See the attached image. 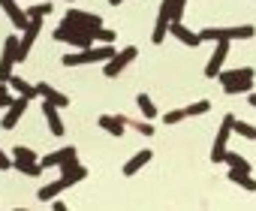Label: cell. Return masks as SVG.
I'll return each instance as SVG.
<instances>
[{
    "mask_svg": "<svg viewBox=\"0 0 256 211\" xmlns=\"http://www.w3.org/2000/svg\"><path fill=\"white\" fill-rule=\"evenodd\" d=\"M70 160H76V148H72V145H66V148H60V151L46 154L40 163H42V169H60V166H64V163H70Z\"/></svg>",
    "mask_w": 256,
    "mask_h": 211,
    "instance_id": "4fadbf2b",
    "label": "cell"
},
{
    "mask_svg": "<svg viewBox=\"0 0 256 211\" xmlns=\"http://www.w3.org/2000/svg\"><path fill=\"white\" fill-rule=\"evenodd\" d=\"M28 102H30V100L18 94V96L6 106V115H4V121H0V127H4V130H16V127H18V121H22V118H24V112H28Z\"/></svg>",
    "mask_w": 256,
    "mask_h": 211,
    "instance_id": "30bf717a",
    "label": "cell"
},
{
    "mask_svg": "<svg viewBox=\"0 0 256 211\" xmlns=\"http://www.w3.org/2000/svg\"><path fill=\"white\" fill-rule=\"evenodd\" d=\"M16 163H12V154H6L4 148H0V172H12Z\"/></svg>",
    "mask_w": 256,
    "mask_h": 211,
    "instance_id": "d6a6232c",
    "label": "cell"
},
{
    "mask_svg": "<svg viewBox=\"0 0 256 211\" xmlns=\"http://www.w3.org/2000/svg\"><path fill=\"white\" fill-rule=\"evenodd\" d=\"M226 58H229V40H217V48L211 52V58L205 64V78H217V72L223 70Z\"/></svg>",
    "mask_w": 256,
    "mask_h": 211,
    "instance_id": "8fae6325",
    "label": "cell"
},
{
    "mask_svg": "<svg viewBox=\"0 0 256 211\" xmlns=\"http://www.w3.org/2000/svg\"><path fill=\"white\" fill-rule=\"evenodd\" d=\"M247 102H250V106H253V109H256V94H250V96H247Z\"/></svg>",
    "mask_w": 256,
    "mask_h": 211,
    "instance_id": "8d00e7d4",
    "label": "cell"
},
{
    "mask_svg": "<svg viewBox=\"0 0 256 211\" xmlns=\"http://www.w3.org/2000/svg\"><path fill=\"white\" fill-rule=\"evenodd\" d=\"M232 133H235V136H241V139H250V142L256 139V127H253V124H247V121H238V118H235V124H232Z\"/></svg>",
    "mask_w": 256,
    "mask_h": 211,
    "instance_id": "4316f807",
    "label": "cell"
},
{
    "mask_svg": "<svg viewBox=\"0 0 256 211\" xmlns=\"http://www.w3.org/2000/svg\"><path fill=\"white\" fill-rule=\"evenodd\" d=\"M136 54H139V48L136 46H126V48H120L112 60H106V66H102V76L106 78H118L126 66H130L133 60H136Z\"/></svg>",
    "mask_w": 256,
    "mask_h": 211,
    "instance_id": "52a82bcc",
    "label": "cell"
},
{
    "mask_svg": "<svg viewBox=\"0 0 256 211\" xmlns=\"http://www.w3.org/2000/svg\"><path fill=\"white\" fill-rule=\"evenodd\" d=\"M18 64V36H6L4 40V52H0V82H10L12 70Z\"/></svg>",
    "mask_w": 256,
    "mask_h": 211,
    "instance_id": "5b68a950",
    "label": "cell"
},
{
    "mask_svg": "<svg viewBox=\"0 0 256 211\" xmlns=\"http://www.w3.org/2000/svg\"><path fill=\"white\" fill-rule=\"evenodd\" d=\"M151 157H154V151H151V148H142L139 154H133L130 160H126V163H124V169H120V172H124L126 178H133V175H136L139 169H145V166L151 163Z\"/></svg>",
    "mask_w": 256,
    "mask_h": 211,
    "instance_id": "9a60e30c",
    "label": "cell"
},
{
    "mask_svg": "<svg viewBox=\"0 0 256 211\" xmlns=\"http://www.w3.org/2000/svg\"><path fill=\"white\" fill-rule=\"evenodd\" d=\"M64 190H70V184L64 181V178H58V181H52V184H46V187H40V193H36V199L40 202H52L58 193H64Z\"/></svg>",
    "mask_w": 256,
    "mask_h": 211,
    "instance_id": "7402d4cb",
    "label": "cell"
},
{
    "mask_svg": "<svg viewBox=\"0 0 256 211\" xmlns=\"http://www.w3.org/2000/svg\"><path fill=\"white\" fill-rule=\"evenodd\" d=\"M136 106H139V112H142L148 121L157 118V106H154V100H151L148 94H139V96H136Z\"/></svg>",
    "mask_w": 256,
    "mask_h": 211,
    "instance_id": "d4e9b609",
    "label": "cell"
},
{
    "mask_svg": "<svg viewBox=\"0 0 256 211\" xmlns=\"http://www.w3.org/2000/svg\"><path fill=\"white\" fill-rule=\"evenodd\" d=\"M52 205H54V211H66V202H60V199H52Z\"/></svg>",
    "mask_w": 256,
    "mask_h": 211,
    "instance_id": "d590c367",
    "label": "cell"
},
{
    "mask_svg": "<svg viewBox=\"0 0 256 211\" xmlns=\"http://www.w3.org/2000/svg\"><path fill=\"white\" fill-rule=\"evenodd\" d=\"M229 169H241V172H250V163H247V157H241V154H235V151H226V160H223Z\"/></svg>",
    "mask_w": 256,
    "mask_h": 211,
    "instance_id": "484cf974",
    "label": "cell"
},
{
    "mask_svg": "<svg viewBox=\"0 0 256 211\" xmlns=\"http://www.w3.org/2000/svg\"><path fill=\"white\" fill-rule=\"evenodd\" d=\"M40 30H42V18H30V24L22 30V36H18V64L28 60V54H30V48H34Z\"/></svg>",
    "mask_w": 256,
    "mask_h": 211,
    "instance_id": "9c48e42d",
    "label": "cell"
},
{
    "mask_svg": "<svg viewBox=\"0 0 256 211\" xmlns=\"http://www.w3.org/2000/svg\"><path fill=\"white\" fill-rule=\"evenodd\" d=\"M36 90H40V100H46V102H54L58 109H66V106L72 102L66 94H60V90H58V88H52L48 82H40V84H36Z\"/></svg>",
    "mask_w": 256,
    "mask_h": 211,
    "instance_id": "5bb4252c",
    "label": "cell"
},
{
    "mask_svg": "<svg viewBox=\"0 0 256 211\" xmlns=\"http://www.w3.org/2000/svg\"><path fill=\"white\" fill-rule=\"evenodd\" d=\"M42 115H46V121H48V130L54 133V136H64L66 133V127H64V118H60V109L54 102H46L42 100Z\"/></svg>",
    "mask_w": 256,
    "mask_h": 211,
    "instance_id": "e0dca14e",
    "label": "cell"
},
{
    "mask_svg": "<svg viewBox=\"0 0 256 211\" xmlns=\"http://www.w3.org/2000/svg\"><path fill=\"white\" fill-rule=\"evenodd\" d=\"M184 109H187V118H196V115H205V112H211V102H208V100H196V102L184 106Z\"/></svg>",
    "mask_w": 256,
    "mask_h": 211,
    "instance_id": "f1b7e54d",
    "label": "cell"
},
{
    "mask_svg": "<svg viewBox=\"0 0 256 211\" xmlns=\"http://www.w3.org/2000/svg\"><path fill=\"white\" fill-rule=\"evenodd\" d=\"M232 124H235V115H223L220 130H217V139H214V148H211V163H223V160H226L229 136H232Z\"/></svg>",
    "mask_w": 256,
    "mask_h": 211,
    "instance_id": "8992f818",
    "label": "cell"
},
{
    "mask_svg": "<svg viewBox=\"0 0 256 211\" xmlns=\"http://www.w3.org/2000/svg\"><path fill=\"white\" fill-rule=\"evenodd\" d=\"M126 121H130V118H126ZM130 124H133L136 133H142V136H154V127L148 124V118H145V121H130Z\"/></svg>",
    "mask_w": 256,
    "mask_h": 211,
    "instance_id": "1f68e13d",
    "label": "cell"
},
{
    "mask_svg": "<svg viewBox=\"0 0 256 211\" xmlns=\"http://www.w3.org/2000/svg\"><path fill=\"white\" fill-rule=\"evenodd\" d=\"M12 163H16V172H24L28 166H34V163H40V157H36V151H34V148H24V145H16V148H12Z\"/></svg>",
    "mask_w": 256,
    "mask_h": 211,
    "instance_id": "d6986e66",
    "label": "cell"
},
{
    "mask_svg": "<svg viewBox=\"0 0 256 211\" xmlns=\"http://www.w3.org/2000/svg\"><path fill=\"white\" fill-rule=\"evenodd\" d=\"M52 4H36V6H28V18H46V16H52Z\"/></svg>",
    "mask_w": 256,
    "mask_h": 211,
    "instance_id": "f546056e",
    "label": "cell"
},
{
    "mask_svg": "<svg viewBox=\"0 0 256 211\" xmlns=\"http://www.w3.org/2000/svg\"><path fill=\"white\" fill-rule=\"evenodd\" d=\"M16 96L10 94V88H6V82H0V109H6V106L12 102Z\"/></svg>",
    "mask_w": 256,
    "mask_h": 211,
    "instance_id": "836d02e7",
    "label": "cell"
},
{
    "mask_svg": "<svg viewBox=\"0 0 256 211\" xmlns=\"http://www.w3.org/2000/svg\"><path fill=\"white\" fill-rule=\"evenodd\" d=\"M169 34H172V36H175L181 46H190V48L202 46V36H199V34H193L190 28H184L181 22H172V24H169Z\"/></svg>",
    "mask_w": 256,
    "mask_h": 211,
    "instance_id": "2e32d148",
    "label": "cell"
},
{
    "mask_svg": "<svg viewBox=\"0 0 256 211\" xmlns=\"http://www.w3.org/2000/svg\"><path fill=\"white\" fill-rule=\"evenodd\" d=\"M108 136H124L126 133V124H130V121H126L124 115H100V121H96Z\"/></svg>",
    "mask_w": 256,
    "mask_h": 211,
    "instance_id": "ac0fdd59",
    "label": "cell"
},
{
    "mask_svg": "<svg viewBox=\"0 0 256 211\" xmlns=\"http://www.w3.org/2000/svg\"><path fill=\"white\" fill-rule=\"evenodd\" d=\"M108 4H112V6H120V4H124V0H108Z\"/></svg>",
    "mask_w": 256,
    "mask_h": 211,
    "instance_id": "74e56055",
    "label": "cell"
},
{
    "mask_svg": "<svg viewBox=\"0 0 256 211\" xmlns=\"http://www.w3.org/2000/svg\"><path fill=\"white\" fill-rule=\"evenodd\" d=\"M54 40H58V42H66V46H72V48H90V46L96 42V34H90V30H78L76 24L60 22V28L54 30Z\"/></svg>",
    "mask_w": 256,
    "mask_h": 211,
    "instance_id": "3957f363",
    "label": "cell"
},
{
    "mask_svg": "<svg viewBox=\"0 0 256 211\" xmlns=\"http://www.w3.org/2000/svg\"><path fill=\"white\" fill-rule=\"evenodd\" d=\"M64 22L76 24L78 30H90V34H96V30L102 28V18H100V16H94V12H82V10H66Z\"/></svg>",
    "mask_w": 256,
    "mask_h": 211,
    "instance_id": "ba28073f",
    "label": "cell"
},
{
    "mask_svg": "<svg viewBox=\"0 0 256 211\" xmlns=\"http://www.w3.org/2000/svg\"><path fill=\"white\" fill-rule=\"evenodd\" d=\"M163 6L169 10L172 22H181V16H184V6H187V0H163Z\"/></svg>",
    "mask_w": 256,
    "mask_h": 211,
    "instance_id": "83f0119b",
    "label": "cell"
},
{
    "mask_svg": "<svg viewBox=\"0 0 256 211\" xmlns=\"http://www.w3.org/2000/svg\"><path fill=\"white\" fill-rule=\"evenodd\" d=\"M64 4H76V0H64Z\"/></svg>",
    "mask_w": 256,
    "mask_h": 211,
    "instance_id": "f35d334b",
    "label": "cell"
},
{
    "mask_svg": "<svg viewBox=\"0 0 256 211\" xmlns=\"http://www.w3.org/2000/svg\"><path fill=\"white\" fill-rule=\"evenodd\" d=\"M60 178L72 187V184H78V181H84V178H88V169H84L78 160H70V163H64V166H60Z\"/></svg>",
    "mask_w": 256,
    "mask_h": 211,
    "instance_id": "ffe728a7",
    "label": "cell"
},
{
    "mask_svg": "<svg viewBox=\"0 0 256 211\" xmlns=\"http://www.w3.org/2000/svg\"><path fill=\"white\" fill-rule=\"evenodd\" d=\"M256 34V28L253 24H241V28H205V30H199V36H202V42H217V40H250Z\"/></svg>",
    "mask_w": 256,
    "mask_h": 211,
    "instance_id": "277c9868",
    "label": "cell"
},
{
    "mask_svg": "<svg viewBox=\"0 0 256 211\" xmlns=\"http://www.w3.org/2000/svg\"><path fill=\"white\" fill-rule=\"evenodd\" d=\"M169 24H172V16H169V10H166V6H160V16H157V24H154V34H151V40H154V46H160V42L166 40V34H169Z\"/></svg>",
    "mask_w": 256,
    "mask_h": 211,
    "instance_id": "44dd1931",
    "label": "cell"
},
{
    "mask_svg": "<svg viewBox=\"0 0 256 211\" xmlns=\"http://www.w3.org/2000/svg\"><path fill=\"white\" fill-rule=\"evenodd\" d=\"M10 88L16 90V94H22V96H28V100H36L40 96V90H36V84H28L24 78H18V76H12L10 78Z\"/></svg>",
    "mask_w": 256,
    "mask_h": 211,
    "instance_id": "cb8c5ba5",
    "label": "cell"
},
{
    "mask_svg": "<svg viewBox=\"0 0 256 211\" xmlns=\"http://www.w3.org/2000/svg\"><path fill=\"white\" fill-rule=\"evenodd\" d=\"M229 181H232V184H238V187H244L247 193H256V178H253L250 172H241V169H229Z\"/></svg>",
    "mask_w": 256,
    "mask_h": 211,
    "instance_id": "603a6c76",
    "label": "cell"
},
{
    "mask_svg": "<svg viewBox=\"0 0 256 211\" xmlns=\"http://www.w3.org/2000/svg\"><path fill=\"white\" fill-rule=\"evenodd\" d=\"M184 118H187V109H172V112H166V115H163V124H169V127H172V124H181Z\"/></svg>",
    "mask_w": 256,
    "mask_h": 211,
    "instance_id": "4dcf8cb0",
    "label": "cell"
},
{
    "mask_svg": "<svg viewBox=\"0 0 256 211\" xmlns=\"http://www.w3.org/2000/svg\"><path fill=\"white\" fill-rule=\"evenodd\" d=\"M96 40H100V42H114V30L100 28V30H96Z\"/></svg>",
    "mask_w": 256,
    "mask_h": 211,
    "instance_id": "e575fe53",
    "label": "cell"
},
{
    "mask_svg": "<svg viewBox=\"0 0 256 211\" xmlns=\"http://www.w3.org/2000/svg\"><path fill=\"white\" fill-rule=\"evenodd\" d=\"M118 54V48L112 42H102V46H90V48H82V52H70L60 58L64 66H90V64H106Z\"/></svg>",
    "mask_w": 256,
    "mask_h": 211,
    "instance_id": "6da1fadb",
    "label": "cell"
},
{
    "mask_svg": "<svg viewBox=\"0 0 256 211\" xmlns=\"http://www.w3.org/2000/svg\"><path fill=\"white\" fill-rule=\"evenodd\" d=\"M0 10L6 12V18H10V22H12V28H18V30H24V28L30 24L28 10H24L22 4H16V0H0Z\"/></svg>",
    "mask_w": 256,
    "mask_h": 211,
    "instance_id": "7c38bea8",
    "label": "cell"
},
{
    "mask_svg": "<svg viewBox=\"0 0 256 211\" xmlns=\"http://www.w3.org/2000/svg\"><path fill=\"white\" fill-rule=\"evenodd\" d=\"M253 66H238V70H220L217 72V82L223 84V90L229 96H238V94H250L253 88Z\"/></svg>",
    "mask_w": 256,
    "mask_h": 211,
    "instance_id": "7a4b0ae2",
    "label": "cell"
}]
</instances>
